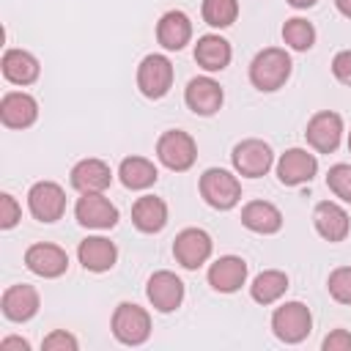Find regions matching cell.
<instances>
[{"label":"cell","instance_id":"8","mask_svg":"<svg viewBox=\"0 0 351 351\" xmlns=\"http://www.w3.org/2000/svg\"><path fill=\"white\" fill-rule=\"evenodd\" d=\"M214 241L203 228H184L176 239H173V258L178 266L195 271L200 269L208 258H211Z\"/></svg>","mask_w":351,"mask_h":351},{"label":"cell","instance_id":"21","mask_svg":"<svg viewBox=\"0 0 351 351\" xmlns=\"http://www.w3.org/2000/svg\"><path fill=\"white\" fill-rule=\"evenodd\" d=\"M247 282V261L239 255H222L208 266V285L219 293H236Z\"/></svg>","mask_w":351,"mask_h":351},{"label":"cell","instance_id":"11","mask_svg":"<svg viewBox=\"0 0 351 351\" xmlns=\"http://www.w3.org/2000/svg\"><path fill=\"white\" fill-rule=\"evenodd\" d=\"M304 137L313 151L332 154V151H337V145L343 140V118L335 110H321L307 121Z\"/></svg>","mask_w":351,"mask_h":351},{"label":"cell","instance_id":"25","mask_svg":"<svg viewBox=\"0 0 351 351\" xmlns=\"http://www.w3.org/2000/svg\"><path fill=\"white\" fill-rule=\"evenodd\" d=\"M241 225L252 233L271 236L282 228V211L269 200H250L241 208Z\"/></svg>","mask_w":351,"mask_h":351},{"label":"cell","instance_id":"5","mask_svg":"<svg viewBox=\"0 0 351 351\" xmlns=\"http://www.w3.org/2000/svg\"><path fill=\"white\" fill-rule=\"evenodd\" d=\"M313 329V313L302 302H285L271 313V332L277 340L296 346L302 343Z\"/></svg>","mask_w":351,"mask_h":351},{"label":"cell","instance_id":"34","mask_svg":"<svg viewBox=\"0 0 351 351\" xmlns=\"http://www.w3.org/2000/svg\"><path fill=\"white\" fill-rule=\"evenodd\" d=\"M19 219H22V208H19L16 197L8 195V192H3L0 195V228L3 230H11Z\"/></svg>","mask_w":351,"mask_h":351},{"label":"cell","instance_id":"32","mask_svg":"<svg viewBox=\"0 0 351 351\" xmlns=\"http://www.w3.org/2000/svg\"><path fill=\"white\" fill-rule=\"evenodd\" d=\"M329 296L340 304H351V266H337L326 280Z\"/></svg>","mask_w":351,"mask_h":351},{"label":"cell","instance_id":"23","mask_svg":"<svg viewBox=\"0 0 351 351\" xmlns=\"http://www.w3.org/2000/svg\"><path fill=\"white\" fill-rule=\"evenodd\" d=\"M230 58H233L230 41L222 38V36H217V33H206V36H200L197 44H195V63H197L203 71H208V74L228 69Z\"/></svg>","mask_w":351,"mask_h":351},{"label":"cell","instance_id":"39","mask_svg":"<svg viewBox=\"0 0 351 351\" xmlns=\"http://www.w3.org/2000/svg\"><path fill=\"white\" fill-rule=\"evenodd\" d=\"M291 8H313L318 0H285Z\"/></svg>","mask_w":351,"mask_h":351},{"label":"cell","instance_id":"10","mask_svg":"<svg viewBox=\"0 0 351 351\" xmlns=\"http://www.w3.org/2000/svg\"><path fill=\"white\" fill-rule=\"evenodd\" d=\"M74 217L88 230H110L118 225V208L104 197V192H85L77 197Z\"/></svg>","mask_w":351,"mask_h":351},{"label":"cell","instance_id":"17","mask_svg":"<svg viewBox=\"0 0 351 351\" xmlns=\"http://www.w3.org/2000/svg\"><path fill=\"white\" fill-rule=\"evenodd\" d=\"M313 225L318 230L321 239L337 244V241H346L348 230H351V219H348V211L335 203V200H321L315 208H313Z\"/></svg>","mask_w":351,"mask_h":351},{"label":"cell","instance_id":"29","mask_svg":"<svg viewBox=\"0 0 351 351\" xmlns=\"http://www.w3.org/2000/svg\"><path fill=\"white\" fill-rule=\"evenodd\" d=\"M282 41L293 52H307L315 44V27H313V22H307L302 16L285 19V25H282Z\"/></svg>","mask_w":351,"mask_h":351},{"label":"cell","instance_id":"36","mask_svg":"<svg viewBox=\"0 0 351 351\" xmlns=\"http://www.w3.org/2000/svg\"><path fill=\"white\" fill-rule=\"evenodd\" d=\"M324 351H351V332L348 329H332L324 343H321Z\"/></svg>","mask_w":351,"mask_h":351},{"label":"cell","instance_id":"38","mask_svg":"<svg viewBox=\"0 0 351 351\" xmlns=\"http://www.w3.org/2000/svg\"><path fill=\"white\" fill-rule=\"evenodd\" d=\"M335 5L346 19H351V0H335Z\"/></svg>","mask_w":351,"mask_h":351},{"label":"cell","instance_id":"26","mask_svg":"<svg viewBox=\"0 0 351 351\" xmlns=\"http://www.w3.org/2000/svg\"><path fill=\"white\" fill-rule=\"evenodd\" d=\"M132 225L140 233H159L167 225V203L156 195H143L132 206Z\"/></svg>","mask_w":351,"mask_h":351},{"label":"cell","instance_id":"24","mask_svg":"<svg viewBox=\"0 0 351 351\" xmlns=\"http://www.w3.org/2000/svg\"><path fill=\"white\" fill-rule=\"evenodd\" d=\"M0 69H3V77L11 82V85H33L41 74V66H38V58L27 49H5L3 52V60H0Z\"/></svg>","mask_w":351,"mask_h":351},{"label":"cell","instance_id":"9","mask_svg":"<svg viewBox=\"0 0 351 351\" xmlns=\"http://www.w3.org/2000/svg\"><path fill=\"white\" fill-rule=\"evenodd\" d=\"M27 208L38 222H58L66 211V192L55 181H36L27 189Z\"/></svg>","mask_w":351,"mask_h":351},{"label":"cell","instance_id":"6","mask_svg":"<svg viewBox=\"0 0 351 351\" xmlns=\"http://www.w3.org/2000/svg\"><path fill=\"white\" fill-rule=\"evenodd\" d=\"M230 162H233V170L244 178H261L271 170L274 165V151L269 143L258 140V137H247L241 143L233 145V154H230Z\"/></svg>","mask_w":351,"mask_h":351},{"label":"cell","instance_id":"14","mask_svg":"<svg viewBox=\"0 0 351 351\" xmlns=\"http://www.w3.org/2000/svg\"><path fill=\"white\" fill-rule=\"evenodd\" d=\"M25 266H27L36 277L55 280V277L66 274V269H69V255H66V250L58 247V244L38 241V244H30V247L25 250Z\"/></svg>","mask_w":351,"mask_h":351},{"label":"cell","instance_id":"7","mask_svg":"<svg viewBox=\"0 0 351 351\" xmlns=\"http://www.w3.org/2000/svg\"><path fill=\"white\" fill-rule=\"evenodd\" d=\"M137 88L145 99H162L173 88V63L167 55L151 52L137 66Z\"/></svg>","mask_w":351,"mask_h":351},{"label":"cell","instance_id":"33","mask_svg":"<svg viewBox=\"0 0 351 351\" xmlns=\"http://www.w3.org/2000/svg\"><path fill=\"white\" fill-rule=\"evenodd\" d=\"M41 348H44V351H77L80 343H77V337H74L71 332L55 329V332H49V335L41 340Z\"/></svg>","mask_w":351,"mask_h":351},{"label":"cell","instance_id":"27","mask_svg":"<svg viewBox=\"0 0 351 351\" xmlns=\"http://www.w3.org/2000/svg\"><path fill=\"white\" fill-rule=\"evenodd\" d=\"M118 178H121V184H123L126 189L140 192V189H148V186L156 184L159 170H156V165H154L151 159H145V156H126V159L118 165Z\"/></svg>","mask_w":351,"mask_h":351},{"label":"cell","instance_id":"22","mask_svg":"<svg viewBox=\"0 0 351 351\" xmlns=\"http://www.w3.org/2000/svg\"><path fill=\"white\" fill-rule=\"evenodd\" d=\"M156 41L167 49V52H178L184 49L189 41H192V19L173 8V11H165L156 22Z\"/></svg>","mask_w":351,"mask_h":351},{"label":"cell","instance_id":"20","mask_svg":"<svg viewBox=\"0 0 351 351\" xmlns=\"http://www.w3.org/2000/svg\"><path fill=\"white\" fill-rule=\"evenodd\" d=\"M77 261L82 263L85 271H93V274H101V271H110L118 261V247L104 239V236H88L80 241L77 247Z\"/></svg>","mask_w":351,"mask_h":351},{"label":"cell","instance_id":"4","mask_svg":"<svg viewBox=\"0 0 351 351\" xmlns=\"http://www.w3.org/2000/svg\"><path fill=\"white\" fill-rule=\"evenodd\" d=\"M156 159L173 170V173H184L195 165L197 159V143L189 132H181V129H167L159 134L156 140Z\"/></svg>","mask_w":351,"mask_h":351},{"label":"cell","instance_id":"16","mask_svg":"<svg viewBox=\"0 0 351 351\" xmlns=\"http://www.w3.org/2000/svg\"><path fill=\"white\" fill-rule=\"evenodd\" d=\"M38 304H41L38 291H36L33 285H27V282L8 285V288L3 291V296H0V310H3V315H5L8 321H14V324L30 321V318L38 313Z\"/></svg>","mask_w":351,"mask_h":351},{"label":"cell","instance_id":"30","mask_svg":"<svg viewBox=\"0 0 351 351\" xmlns=\"http://www.w3.org/2000/svg\"><path fill=\"white\" fill-rule=\"evenodd\" d=\"M203 22L211 27H230L239 19V0H203L200 3Z\"/></svg>","mask_w":351,"mask_h":351},{"label":"cell","instance_id":"2","mask_svg":"<svg viewBox=\"0 0 351 351\" xmlns=\"http://www.w3.org/2000/svg\"><path fill=\"white\" fill-rule=\"evenodd\" d=\"M197 189H200V197L217 211H230L241 200V181L225 167H208L200 176Z\"/></svg>","mask_w":351,"mask_h":351},{"label":"cell","instance_id":"31","mask_svg":"<svg viewBox=\"0 0 351 351\" xmlns=\"http://www.w3.org/2000/svg\"><path fill=\"white\" fill-rule=\"evenodd\" d=\"M326 186L335 192V197H340L343 203H351V165H332L326 173Z\"/></svg>","mask_w":351,"mask_h":351},{"label":"cell","instance_id":"15","mask_svg":"<svg viewBox=\"0 0 351 351\" xmlns=\"http://www.w3.org/2000/svg\"><path fill=\"white\" fill-rule=\"evenodd\" d=\"M318 173V159L307 148H288L277 159V178L285 186H299L313 181Z\"/></svg>","mask_w":351,"mask_h":351},{"label":"cell","instance_id":"28","mask_svg":"<svg viewBox=\"0 0 351 351\" xmlns=\"http://www.w3.org/2000/svg\"><path fill=\"white\" fill-rule=\"evenodd\" d=\"M285 291H288V274L280 271V269H266V271H261V274L252 280V285H250V296H252V302H258V304H274Z\"/></svg>","mask_w":351,"mask_h":351},{"label":"cell","instance_id":"1","mask_svg":"<svg viewBox=\"0 0 351 351\" xmlns=\"http://www.w3.org/2000/svg\"><path fill=\"white\" fill-rule=\"evenodd\" d=\"M291 69H293L291 55L282 47H266L250 63V82L261 93H274L288 82Z\"/></svg>","mask_w":351,"mask_h":351},{"label":"cell","instance_id":"13","mask_svg":"<svg viewBox=\"0 0 351 351\" xmlns=\"http://www.w3.org/2000/svg\"><path fill=\"white\" fill-rule=\"evenodd\" d=\"M184 101H186V107H189L195 115L208 118V115L219 112V107H222V101H225V90H222V85H219L214 77H208V74L192 77V80L186 82V88H184Z\"/></svg>","mask_w":351,"mask_h":351},{"label":"cell","instance_id":"12","mask_svg":"<svg viewBox=\"0 0 351 351\" xmlns=\"http://www.w3.org/2000/svg\"><path fill=\"white\" fill-rule=\"evenodd\" d=\"M145 296H148V302L156 313H173L184 302V282H181L178 274H173L167 269H159L148 277Z\"/></svg>","mask_w":351,"mask_h":351},{"label":"cell","instance_id":"3","mask_svg":"<svg viewBox=\"0 0 351 351\" xmlns=\"http://www.w3.org/2000/svg\"><path fill=\"white\" fill-rule=\"evenodd\" d=\"M110 329H112L118 343H123V346H143L151 337V315H148L145 307H140L134 302H121L112 310Z\"/></svg>","mask_w":351,"mask_h":351},{"label":"cell","instance_id":"18","mask_svg":"<svg viewBox=\"0 0 351 351\" xmlns=\"http://www.w3.org/2000/svg\"><path fill=\"white\" fill-rule=\"evenodd\" d=\"M38 118V101L25 90H8L0 99V121L8 129H27Z\"/></svg>","mask_w":351,"mask_h":351},{"label":"cell","instance_id":"37","mask_svg":"<svg viewBox=\"0 0 351 351\" xmlns=\"http://www.w3.org/2000/svg\"><path fill=\"white\" fill-rule=\"evenodd\" d=\"M0 351H30V343L25 337H3L0 340Z\"/></svg>","mask_w":351,"mask_h":351},{"label":"cell","instance_id":"40","mask_svg":"<svg viewBox=\"0 0 351 351\" xmlns=\"http://www.w3.org/2000/svg\"><path fill=\"white\" fill-rule=\"evenodd\" d=\"M348 151H351V132H348Z\"/></svg>","mask_w":351,"mask_h":351},{"label":"cell","instance_id":"35","mask_svg":"<svg viewBox=\"0 0 351 351\" xmlns=\"http://www.w3.org/2000/svg\"><path fill=\"white\" fill-rule=\"evenodd\" d=\"M332 74H335L337 82L351 85V49H340L332 58Z\"/></svg>","mask_w":351,"mask_h":351},{"label":"cell","instance_id":"19","mask_svg":"<svg viewBox=\"0 0 351 351\" xmlns=\"http://www.w3.org/2000/svg\"><path fill=\"white\" fill-rule=\"evenodd\" d=\"M69 181H71V186L80 195H85V192H104L112 184V170H110V165L104 159H96V156L80 159L71 167Z\"/></svg>","mask_w":351,"mask_h":351}]
</instances>
